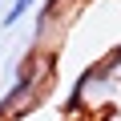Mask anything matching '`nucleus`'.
Segmentation results:
<instances>
[{"mask_svg": "<svg viewBox=\"0 0 121 121\" xmlns=\"http://www.w3.org/2000/svg\"><path fill=\"white\" fill-rule=\"evenodd\" d=\"M36 4V0H12V4H8V12H4V28H12V24H20L24 20V12Z\"/></svg>", "mask_w": 121, "mask_h": 121, "instance_id": "f257e3e1", "label": "nucleus"}, {"mask_svg": "<svg viewBox=\"0 0 121 121\" xmlns=\"http://www.w3.org/2000/svg\"><path fill=\"white\" fill-rule=\"evenodd\" d=\"M60 4H69V0H56V4H52V8H60Z\"/></svg>", "mask_w": 121, "mask_h": 121, "instance_id": "f03ea898", "label": "nucleus"}]
</instances>
